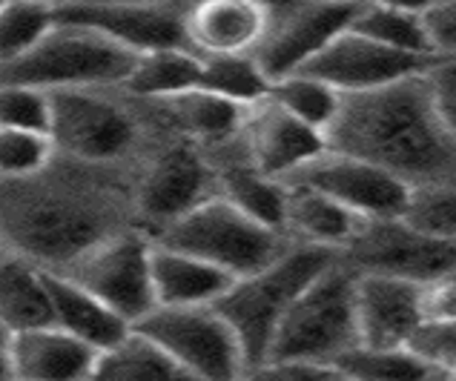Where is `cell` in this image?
<instances>
[{
  "instance_id": "obj_1",
  "label": "cell",
  "mask_w": 456,
  "mask_h": 381,
  "mask_svg": "<svg viewBox=\"0 0 456 381\" xmlns=\"http://www.w3.org/2000/svg\"><path fill=\"white\" fill-rule=\"evenodd\" d=\"M133 230H141L135 169L55 155L44 173L0 181V249L46 272L69 270L101 244Z\"/></svg>"
},
{
  "instance_id": "obj_2",
  "label": "cell",
  "mask_w": 456,
  "mask_h": 381,
  "mask_svg": "<svg viewBox=\"0 0 456 381\" xmlns=\"http://www.w3.org/2000/svg\"><path fill=\"white\" fill-rule=\"evenodd\" d=\"M328 147L385 169L408 187L456 183V141L431 107L422 75L359 95H342Z\"/></svg>"
},
{
  "instance_id": "obj_3",
  "label": "cell",
  "mask_w": 456,
  "mask_h": 381,
  "mask_svg": "<svg viewBox=\"0 0 456 381\" xmlns=\"http://www.w3.org/2000/svg\"><path fill=\"white\" fill-rule=\"evenodd\" d=\"M49 138L58 155L95 166L138 169L169 129L152 101L133 98L121 86L52 92Z\"/></svg>"
},
{
  "instance_id": "obj_4",
  "label": "cell",
  "mask_w": 456,
  "mask_h": 381,
  "mask_svg": "<svg viewBox=\"0 0 456 381\" xmlns=\"http://www.w3.org/2000/svg\"><path fill=\"white\" fill-rule=\"evenodd\" d=\"M338 255L313 247H290L270 267L258 270L230 284V290L218 298L216 310L221 312L236 338L247 364L256 367L267 359L273 336L293 307V301L307 290V284L328 270Z\"/></svg>"
},
{
  "instance_id": "obj_5",
  "label": "cell",
  "mask_w": 456,
  "mask_h": 381,
  "mask_svg": "<svg viewBox=\"0 0 456 381\" xmlns=\"http://www.w3.org/2000/svg\"><path fill=\"white\" fill-rule=\"evenodd\" d=\"M152 244L201 258L230 275L232 281L270 267L293 247L279 230L241 213L239 207L218 195L190 209L159 235H152Z\"/></svg>"
},
{
  "instance_id": "obj_6",
  "label": "cell",
  "mask_w": 456,
  "mask_h": 381,
  "mask_svg": "<svg viewBox=\"0 0 456 381\" xmlns=\"http://www.w3.org/2000/svg\"><path fill=\"white\" fill-rule=\"evenodd\" d=\"M354 293L356 272L336 258L293 301V307L279 324L276 336H273L267 359L336 367L338 359L359 347Z\"/></svg>"
},
{
  "instance_id": "obj_7",
  "label": "cell",
  "mask_w": 456,
  "mask_h": 381,
  "mask_svg": "<svg viewBox=\"0 0 456 381\" xmlns=\"http://www.w3.org/2000/svg\"><path fill=\"white\" fill-rule=\"evenodd\" d=\"M133 52L89 29L55 23L29 55L0 69V84L32 86L41 92L124 86L135 67Z\"/></svg>"
},
{
  "instance_id": "obj_8",
  "label": "cell",
  "mask_w": 456,
  "mask_h": 381,
  "mask_svg": "<svg viewBox=\"0 0 456 381\" xmlns=\"http://www.w3.org/2000/svg\"><path fill=\"white\" fill-rule=\"evenodd\" d=\"M216 195V178L204 147L167 133L135 169L138 224L150 239Z\"/></svg>"
},
{
  "instance_id": "obj_9",
  "label": "cell",
  "mask_w": 456,
  "mask_h": 381,
  "mask_svg": "<svg viewBox=\"0 0 456 381\" xmlns=\"http://www.w3.org/2000/svg\"><path fill=\"white\" fill-rule=\"evenodd\" d=\"M135 330L195 381H241L250 370L241 341L216 307H155Z\"/></svg>"
},
{
  "instance_id": "obj_10",
  "label": "cell",
  "mask_w": 456,
  "mask_h": 381,
  "mask_svg": "<svg viewBox=\"0 0 456 381\" xmlns=\"http://www.w3.org/2000/svg\"><path fill=\"white\" fill-rule=\"evenodd\" d=\"M338 261L359 275L428 284L456 275V244L428 239L402 218H376L362 221Z\"/></svg>"
},
{
  "instance_id": "obj_11",
  "label": "cell",
  "mask_w": 456,
  "mask_h": 381,
  "mask_svg": "<svg viewBox=\"0 0 456 381\" xmlns=\"http://www.w3.org/2000/svg\"><path fill=\"white\" fill-rule=\"evenodd\" d=\"M362 4H324V0H281L267 4V26L262 44L253 52L258 69L270 84L302 72L350 29Z\"/></svg>"
},
{
  "instance_id": "obj_12",
  "label": "cell",
  "mask_w": 456,
  "mask_h": 381,
  "mask_svg": "<svg viewBox=\"0 0 456 381\" xmlns=\"http://www.w3.org/2000/svg\"><path fill=\"white\" fill-rule=\"evenodd\" d=\"M81 284L86 293L103 301L112 312L135 327L155 310L152 293V239L133 230L101 244L69 270L55 272Z\"/></svg>"
},
{
  "instance_id": "obj_13",
  "label": "cell",
  "mask_w": 456,
  "mask_h": 381,
  "mask_svg": "<svg viewBox=\"0 0 456 381\" xmlns=\"http://www.w3.org/2000/svg\"><path fill=\"white\" fill-rule=\"evenodd\" d=\"M281 183H298V187L328 195L330 201L362 221L399 218L411 195L408 183L387 175L385 169L330 147Z\"/></svg>"
},
{
  "instance_id": "obj_14",
  "label": "cell",
  "mask_w": 456,
  "mask_h": 381,
  "mask_svg": "<svg viewBox=\"0 0 456 381\" xmlns=\"http://www.w3.org/2000/svg\"><path fill=\"white\" fill-rule=\"evenodd\" d=\"M184 12L187 4H178V0H159V4H121V0L55 4L58 23L89 29L124 46L133 55L184 46Z\"/></svg>"
},
{
  "instance_id": "obj_15",
  "label": "cell",
  "mask_w": 456,
  "mask_h": 381,
  "mask_svg": "<svg viewBox=\"0 0 456 381\" xmlns=\"http://www.w3.org/2000/svg\"><path fill=\"white\" fill-rule=\"evenodd\" d=\"M434 61L402 55L347 29L328 49H322L302 69V75L316 77L338 95H359V92H373L408 81V77H419L434 67Z\"/></svg>"
},
{
  "instance_id": "obj_16",
  "label": "cell",
  "mask_w": 456,
  "mask_h": 381,
  "mask_svg": "<svg viewBox=\"0 0 456 381\" xmlns=\"http://www.w3.org/2000/svg\"><path fill=\"white\" fill-rule=\"evenodd\" d=\"M239 141L253 166L273 181H288L328 150L322 133L293 118L270 95L244 109Z\"/></svg>"
},
{
  "instance_id": "obj_17",
  "label": "cell",
  "mask_w": 456,
  "mask_h": 381,
  "mask_svg": "<svg viewBox=\"0 0 456 381\" xmlns=\"http://www.w3.org/2000/svg\"><path fill=\"white\" fill-rule=\"evenodd\" d=\"M267 26V4L258 0H204L187 4L184 46L207 58L253 55Z\"/></svg>"
},
{
  "instance_id": "obj_18",
  "label": "cell",
  "mask_w": 456,
  "mask_h": 381,
  "mask_svg": "<svg viewBox=\"0 0 456 381\" xmlns=\"http://www.w3.org/2000/svg\"><path fill=\"white\" fill-rule=\"evenodd\" d=\"M356 330L359 347H408L419 330V284L356 272Z\"/></svg>"
},
{
  "instance_id": "obj_19",
  "label": "cell",
  "mask_w": 456,
  "mask_h": 381,
  "mask_svg": "<svg viewBox=\"0 0 456 381\" xmlns=\"http://www.w3.org/2000/svg\"><path fill=\"white\" fill-rule=\"evenodd\" d=\"M98 356L101 353L55 324L18 333L6 345L9 373L18 381H89Z\"/></svg>"
},
{
  "instance_id": "obj_20",
  "label": "cell",
  "mask_w": 456,
  "mask_h": 381,
  "mask_svg": "<svg viewBox=\"0 0 456 381\" xmlns=\"http://www.w3.org/2000/svg\"><path fill=\"white\" fill-rule=\"evenodd\" d=\"M204 152L210 158L218 199L230 201L241 213L281 232L288 190H284L281 181H273L265 173H258L250 158H247L239 135L224 143H216V147H207Z\"/></svg>"
},
{
  "instance_id": "obj_21",
  "label": "cell",
  "mask_w": 456,
  "mask_h": 381,
  "mask_svg": "<svg viewBox=\"0 0 456 381\" xmlns=\"http://www.w3.org/2000/svg\"><path fill=\"white\" fill-rule=\"evenodd\" d=\"M288 199H284V239L296 247H313L324 253L338 255L356 235L362 218L347 213L345 207L330 201L328 195L316 190L298 187V183H284Z\"/></svg>"
},
{
  "instance_id": "obj_22",
  "label": "cell",
  "mask_w": 456,
  "mask_h": 381,
  "mask_svg": "<svg viewBox=\"0 0 456 381\" xmlns=\"http://www.w3.org/2000/svg\"><path fill=\"white\" fill-rule=\"evenodd\" d=\"M232 279L207 261L152 244V293L155 307H216Z\"/></svg>"
},
{
  "instance_id": "obj_23",
  "label": "cell",
  "mask_w": 456,
  "mask_h": 381,
  "mask_svg": "<svg viewBox=\"0 0 456 381\" xmlns=\"http://www.w3.org/2000/svg\"><path fill=\"white\" fill-rule=\"evenodd\" d=\"M49 279V298H52V324L58 330L69 333L72 338L84 341L95 353H103L135 330L129 327L118 312H112L103 301L86 293L81 284L69 281L67 275L46 272Z\"/></svg>"
},
{
  "instance_id": "obj_24",
  "label": "cell",
  "mask_w": 456,
  "mask_h": 381,
  "mask_svg": "<svg viewBox=\"0 0 456 381\" xmlns=\"http://www.w3.org/2000/svg\"><path fill=\"white\" fill-rule=\"evenodd\" d=\"M169 133L187 138L199 147H216L239 135L244 109L224 98H216L204 89H192L184 95L152 101Z\"/></svg>"
},
{
  "instance_id": "obj_25",
  "label": "cell",
  "mask_w": 456,
  "mask_h": 381,
  "mask_svg": "<svg viewBox=\"0 0 456 381\" xmlns=\"http://www.w3.org/2000/svg\"><path fill=\"white\" fill-rule=\"evenodd\" d=\"M0 324L9 338L52 324L46 270L9 253L0 255Z\"/></svg>"
},
{
  "instance_id": "obj_26",
  "label": "cell",
  "mask_w": 456,
  "mask_h": 381,
  "mask_svg": "<svg viewBox=\"0 0 456 381\" xmlns=\"http://www.w3.org/2000/svg\"><path fill=\"white\" fill-rule=\"evenodd\" d=\"M350 32H356L368 41L379 44L385 49L402 52L413 58H436L431 37L425 29L422 6H405V4H362Z\"/></svg>"
},
{
  "instance_id": "obj_27",
  "label": "cell",
  "mask_w": 456,
  "mask_h": 381,
  "mask_svg": "<svg viewBox=\"0 0 456 381\" xmlns=\"http://www.w3.org/2000/svg\"><path fill=\"white\" fill-rule=\"evenodd\" d=\"M201 58L192 55L187 46L155 49L135 58V67L124 81V92L141 101H167L184 92L199 89Z\"/></svg>"
},
{
  "instance_id": "obj_28",
  "label": "cell",
  "mask_w": 456,
  "mask_h": 381,
  "mask_svg": "<svg viewBox=\"0 0 456 381\" xmlns=\"http://www.w3.org/2000/svg\"><path fill=\"white\" fill-rule=\"evenodd\" d=\"M89 381H195L187 370L152 345L138 330L129 333L121 345L103 350Z\"/></svg>"
},
{
  "instance_id": "obj_29",
  "label": "cell",
  "mask_w": 456,
  "mask_h": 381,
  "mask_svg": "<svg viewBox=\"0 0 456 381\" xmlns=\"http://www.w3.org/2000/svg\"><path fill=\"white\" fill-rule=\"evenodd\" d=\"M345 381H451L411 347H356L336 361Z\"/></svg>"
},
{
  "instance_id": "obj_30",
  "label": "cell",
  "mask_w": 456,
  "mask_h": 381,
  "mask_svg": "<svg viewBox=\"0 0 456 381\" xmlns=\"http://www.w3.org/2000/svg\"><path fill=\"white\" fill-rule=\"evenodd\" d=\"M199 89L247 109V107H253L256 101L270 95V81L265 77V72L258 69L253 55L207 58L201 61Z\"/></svg>"
},
{
  "instance_id": "obj_31",
  "label": "cell",
  "mask_w": 456,
  "mask_h": 381,
  "mask_svg": "<svg viewBox=\"0 0 456 381\" xmlns=\"http://www.w3.org/2000/svg\"><path fill=\"white\" fill-rule=\"evenodd\" d=\"M55 23V4H0V69L29 55Z\"/></svg>"
},
{
  "instance_id": "obj_32",
  "label": "cell",
  "mask_w": 456,
  "mask_h": 381,
  "mask_svg": "<svg viewBox=\"0 0 456 381\" xmlns=\"http://www.w3.org/2000/svg\"><path fill=\"white\" fill-rule=\"evenodd\" d=\"M270 98L322 135L330 129L333 118L338 112V103H342L338 92H333L330 86H324L316 77H307L302 72L270 84Z\"/></svg>"
},
{
  "instance_id": "obj_33",
  "label": "cell",
  "mask_w": 456,
  "mask_h": 381,
  "mask_svg": "<svg viewBox=\"0 0 456 381\" xmlns=\"http://www.w3.org/2000/svg\"><path fill=\"white\" fill-rule=\"evenodd\" d=\"M399 218L428 239L456 244V183L413 187Z\"/></svg>"
},
{
  "instance_id": "obj_34",
  "label": "cell",
  "mask_w": 456,
  "mask_h": 381,
  "mask_svg": "<svg viewBox=\"0 0 456 381\" xmlns=\"http://www.w3.org/2000/svg\"><path fill=\"white\" fill-rule=\"evenodd\" d=\"M55 143L46 133L0 129V181H23L55 161Z\"/></svg>"
},
{
  "instance_id": "obj_35",
  "label": "cell",
  "mask_w": 456,
  "mask_h": 381,
  "mask_svg": "<svg viewBox=\"0 0 456 381\" xmlns=\"http://www.w3.org/2000/svg\"><path fill=\"white\" fill-rule=\"evenodd\" d=\"M52 124L49 92L0 84V129H23V133H46Z\"/></svg>"
},
{
  "instance_id": "obj_36",
  "label": "cell",
  "mask_w": 456,
  "mask_h": 381,
  "mask_svg": "<svg viewBox=\"0 0 456 381\" xmlns=\"http://www.w3.org/2000/svg\"><path fill=\"white\" fill-rule=\"evenodd\" d=\"M422 81L439 124L456 141V58H436Z\"/></svg>"
},
{
  "instance_id": "obj_37",
  "label": "cell",
  "mask_w": 456,
  "mask_h": 381,
  "mask_svg": "<svg viewBox=\"0 0 456 381\" xmlns=\"http://www.w3.org/2000/svg\"><path fill=\"white\" fill-rule=\"evenodd\" d=\"M241 381H345V376L333 364H313V361H288V359H267L250 367Z\"/></svg>"
},
{
  "instance_id": "obj_38",
  "label": "cell",
  "mask_w": 456,
  "mask_h": 381,
  "mask_svg": "<svg viewBox=\"0 0 456 381\" xmlns=\"http://www.w3.org/2000/svg\"><path fill=\"white\" fill-rule=\"evenodd\" d=\"M422 324H453L456 321V275L419 284Z\"/></svg>"
},
{
  "instance_id": "obj_39",
  "label": "cell",
  "mask_w": 456,
  "mask_h": 381,
  "mask_svg": "<svg viewBox=\"0 0 456 381\" xmlns=\"http://www.w3.org/2000/svg\"><path fill=\"white\" fill-rule=\"evenodd\" d=\"M425 29L436 58H456V0L448 4H422Z\"/></svg>"
},
{
  "instance_id": "obj_40",
  "label": "cell",
  "mask_w": 456,
  "mask_h": 381,
  "mask_svg": "<svg viewBox=\"0 0 456 381\" xmlns=\"http://www.w3.org/2000/svg\"><path fill=\"white\" fill-rule=\"evenodd\" d=\"M12 373H9V361H6V353H0V381H9Z\"/></svg>"
},
{
  "instance_id": "obj_41",
  "label": "cell",
  "mask_w": 456,
  "mask_h": 381,
  "mask_svg": "<svg viewBox=\"0 0 456 381\" xmlns=\"http://www.w3.org/2000/svg\"><path fill=\"white\" fill-rule=\"evenodd\" d=\"M6 345H9V333H6V327L0 324V353H6Z\"/></svg>"
},
{
  "instance_id": "obj_42",
  "label": "cell",
  "mask_w": 456,
  "mask_h": 381,
  "mask_svg": "<svg viewBox=\"0 0 456 381\" xmlns=\"http://www.w3.org/2000/svg\"><path fill=\"white\" fill-rule=\"evenodd\" d=\"M453 381H456V364H453Z\"/></svg>"
},
{
  "instance_id": "obj_43",
  "label": "cell",
  "mask_w": 456,
  "mask_h": 381,
  "mask_svg": "<svg viewBox=\"0 0 456 381\" xmlns=\"http://www.w3.org/2000/svg\"><path fill=\"white\" fill-rule=\"evenodd\" d=\"M9 381H18V378H9Z\"/></svg>"
},
{
  "instance_id": "obj_44",
  "label": "cell",
  "mask_w": 456,
  "mask_h": 381,
  "mask_svg": "<svg viewBox=\"0 0 456 381\" xmlns=\"http://www.w3.org/2000/svg\"><path fill=\"white\" fill-rule=\"evenodd\" d=\"M0 255H4V249H0Z\"/></svg>"
}]
</instances>
